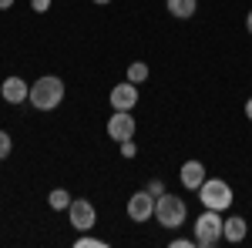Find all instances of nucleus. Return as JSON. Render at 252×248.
<instances>
[{
  "mask_svg": "<svg viewBox=\"0 0 252 248\" xmlns=\"http://www.w3.org/2000/svg\"><path fill=\"white\" fill-rule=\"evenodd\" d=\"M128 218L138 221V225H145V221H152L155 218V194L148 188L135 191L131 198H128Z\"/></svg>",
  "mask_w": 252,
  "mask_h": 248,
  "instance_id": "nucleus-5",
  "label": "nucleus"
},
{
  "mask_svg": "<svg viewBox=\"0 0 252 248\" xmlns=\"http://www.w3.org/2000/svg\"><path fill=\"white\" fill-rule=\"evenodd\" d=\"M14 7V0H0V10H10Z\"/></svg>",
  "mask_w": 252,
  "mask_h": 248,
  "instance_id": "nucleus-21",
  "label": "nucleus"
},
{
  "mask_svg": "<svg viewBox=\"0 0 252 248\" xmlns=\"http://www.w3.org/2000/svg\"><path fill=\"white\" fill-rule=\"evenodd\" d=\"M246 117H249V121H252V97H249V101H246Z\"/></svg>",
  "mask_w": 252,
  "mask_h": 248,
  "instance_id": "nucleus-22",
  "label": "nucleus"
},
{
  "mask_svg": "<svg viewBox=\"0 0 252 248\" xmlns=\"http://www.w3.org/2000/svg\"><path fill=\"white\" fill-rule=\"evenodd\" d=\"M67 218L78 231H91L97 225V208L91 205V198H74L71 208H67Z\"/></svg>",
  "mask_w": 252,
  "mask_h": 248,
  "instance_id": "nucleus-6",
  "label": "nucleus"
},
{
  "mask_svg": "<svg viewBox=\"0 0 252 248\" xmlns=\"http://www.w3.org/2000/svg\"><path fill=\"white\" fill-rule=\"evenodd\" d=\"M205 178H209L205 165H202V161H195V158H192V161H185V165H182V171H178V181H182V188H185V191H198Z\"/></svg>",
  "mask_w": 252,
  "mask_h": 248,
  "instance_id": "nucleus-9",
  "label": "nucleus"
},
{
  "mask_svg": "<svg viewBox=\"0 0 252 248\" xmlns=\"http://www.w3.org/2000/svg\"><path fill=\"white\" fill-rule=\"evenodd\" d=\"M155 221L161 228L168 231H178L185 221H189V205H185V198H178L172 191H165V194H158L155 198Z\"/></svg>",
  "mask_w": 252,
  "mask_h": 248,
  "instance_id": "nucleus-2",
  "label": "nucleus"
},
{
  "mask_svg": "<svg viewBox=\"0 0 252 248\" xmlns=\"http://www.w3.org/2000/svg\"><path fill=\"white\" fill-rule=\"evenodd\" d=\"M246 235H249V221H246L242 215H229L225 225H222V238L232 242V245H239V242H246Z\"/></svg>",
  "mask_w": 252,
  "mask_h": 248,
  "instance_id": "nucleus-11",
  "label": "nucleus"
},
{
  "mask_svg": "<svg viewBox=\"0 0 252 248\" xmlns=\"http://www.w3.org/2000/svg\"><path fill=\"white\" fill-rule=\"evenodd\" d=\"M104 131H108V138L111 141H128V138H135L138 131V121L131 117V111H115V114L108 117V124H104Z\"/></svg>",
  "mask_w": 252,
  "mask_h": 248,
  "instance_id": "nucleus-7",
  "label": "nucleus"
},
{
  "mask_svg": "<svg viewBox=\"0 0 252 248\" xmlns=\"http://www.w3.org/2000/svg\"><path fill=\"white\" fill-rule=\"evenodd\" d=\"M71 201H74V198L67 194V188H54L51 194H47V205H51L54 211H67V208H71Z\"/></svg>",
  "mask_w": 252,
  "mask_h": 248,
  "instance_id": "nucleus-13",
  "label": "nucleus"
},
{
  "mask_svg": "<svg viewBox=\"0 0 252 248\" xmlns=\"http://www.w3.org/2000/svg\"><path fill=\"white\" fill-rule=\"evenodd\" d=\"M108 101H111V111H135V104H138V84H131V81L115 84V87H111V94H108Z\"/></svg>",
  "mask_w": 252,
  "mask_h": 248,
  "instance_id": "nucleus-8",
  "label": "nucleus"
},
{
  "mask_svg": "<svg viewBox=\"0 0 252 248\" xmlns=\"http://www.w3.org/2000/svg\"><path fill=\"white\" fill-rule=\"evenodd\" d=\"M222 225H225V218H222V211H202L198 218H195L192 225V238H195V248H215L222 242Z\"/></svg>",
  "mask_w": 252,
  "mask_h": 248,
  "instance_id": "nucleus-4",
  "label": "nucleus"
},
{
  "mask_svg": "<svg viewBox=\"0 0 252 248\" xmlns=\"http://www.w3.org/2000/svg\"><path fill=\"white\" fill-rule=\"evenodd\" d=\"M10 151H14V141H10V134L0 131V161H3V158H10Z\"/></svg>",
  "mask_w": 252,
  "mask_h": 248,
  "instance_id": "nucleus-16",
  "label": "nucleus"
},
{
  "mask_svg": "<svg viewBox=\"0 0 252 248\" xmlns=\"http://www.w3.org/2000/svg\"><path fill=\"white\" fill-rule=\"evenodd\" d=\"M246 30H249V34H252V10H249V14H246Z\"/></svg>",
  "mask_w": 252,
  "mask_h": 248,
  "instance_id": "nucleus-23",
  "label": "nucleus"
},
{
  "mask_svg": "<svg viewBox=\"0 0 252 248\" xmlns=\"http://www.w3.org/2000/svg\"><path fill=\"white\" fill-rule=\"evenodd\" d=\"M138 148H135V138H128V141H121V158H135Z\"/></svg>",
  "mask_w": 252,
  "mask_h": 248,
  "instance_id": "nucleus-18",
  "label": "nucleus"
},
{
  "mask_svg": "<svg viewBox=\"0 0 252 248\" xmlns=\"http://www.w3.org/2000/svg\"><path fill=\"white\" fill-rule=\"evenodd\" d=\"M74 245L78 248H108V242H104V238H94L91 231H81V238L74 242Z\"/></svg>",
  "mask_w": 252,
  "mask_h": 248,
  "instance_id": "nucleus-15",
  "label": "nucleus"
},
{
  "mask_svg": "<svg viewBox=\"0 0 252 248\" xmlns=\"http://www.w3.org/2000/svg\"><path fill=\"white\" fill-rule=\"evenodd\" d=\"M0 97H3L7 104H24V101L31 97V84H27L24 77H7V81L0 84Z\"/></svg>",
  "mask_w": 252,
  "mask_h": 248,
  "instance_id": "nucleus-10",
  "label": "nucleus"
},
{
  "mask_svg": "<svg viewBox=\"0 0 252 248\" xmlns=\"http://www.w3.org/2000/svg\"><path fill=\"white\" fill-rule=\"evenodd\" d=\"M148 74H152V67H148L145 60H131V64H128V81H131V84H145Z\"/></svg>",
  "mask_w": 252,
  "mask_h": 248,
  "instance_id": "nucleus-14",
  "label": "nucleus"
},
{
  "mask_svg": "<svg viewBox=\"0 0 252 248\" xmlns=\"http://www.w3.org/2000/svg\"><path fill=\"white\" fill-rule=\"evenodd\" d=\"M31 10H37V14H47V10H51V0H31Z\"/></svg>",
  "mask_w": 252,
  "mask_h": 248,
  "instance_id": "nucleus-19",
  "label": "nucleus"
},
{
  "mask_svg": "<svg viewBox=\"0 0 252 248\" xmlns=\"http://www.w3.org/2000/svg\"><path fill=\"white\" fill-rule=\"evenodd\" d=\"M198 201H202V208H209V211H229L235 201L232 185L225 178H205L202 188H198Z\"/></svg>",
  "mask_w": 252,
  "mask_h": 248,
  "instance_id": "nucleus-3",
  "label": "nucleus"
},
{
  "mask_svg": "<svg viewBox=\"0 0 252 248\" xmlns=\"http://www.w3.org/2000/svg\"><path fill=\"white\" fill-rule=\"evenodd\" d=\"M91 3H101V7H104V3H111V0H91Z\"/></svg>",
  "mask_w": 252,
  "mask_h": 248,
  "instance_id": "nucleus-24",
  "label": "nucleus"
},
{
  "mask_svg": "<svg viewBox=\"0 0 252 248\" xmlns=\"http://www.w3.org/2000/svg\"><path fill=\"white\" fill-rule=\"evenodd\" d=\"M145 188L152 191V194H155V198H158V194H165V191H168V188H165V181H161V178H152V181H148V185H145Z\"/></svg>",
  "mask_w": 252,
  "mask_h": 248,
  "instance_id": "nucleus-17",
  "label": "nucleus"
},
{
  "mask_svg": "<svg viewBox=\"0 0 252 248\" xmlns=\"http://www.w3.org/2000/svg\"><path fill=\"white\" fill-rule=\"evenodd\" d=\"M172 248H195V238H172Z\"/></svg>",
  "mask_w": 252,
  "mask_h": 248,
  "instance_id": "nucleus-20",
  "label": "nucleus"
},
{
  "mask_svg": "<svg viewBox=\"0 0 252 248\" xmlns=\"http://www.w3.org/2000/svg\"><path fill=\"white\" fill-rule=\"evenodd\" d=\"M37 111H58L64 104V81L58 74H44L31 84V97H27Z\"/></svg>",
  "mask_w": 252,
  "mask_h": 248,
  "instance_id": "nucleus-1",
  "label": "nucleus"
},
{
  "mask_svg": "<svg viewBox=\"0 0 252 248\" xmlns=\"http://www.w3.org/2000/svg\"><path fill=\"white\" fill-rule=\"evenodd\" d=\"M165 3H168V14L175 20H189L198 10V0H165Z\"/></svg>",
  "mask_w": 252,
  "mask_h": 248,
  "instance_id": "nucleus-12",
  "label": "nucleus"
}]
</instances>
